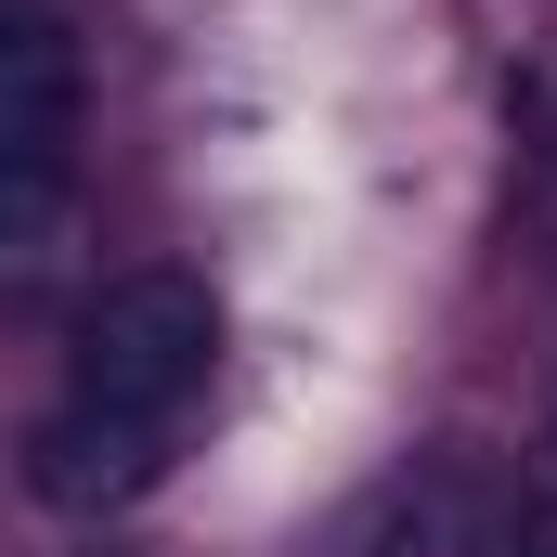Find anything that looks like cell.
<instances>
[{"instance_id":"1","label":"cell","mask_w":557,"mask_h":557,"mask_svg":"<svg viewBox=\"0 0 557 557\" xmlns=\"http://www.w3.org/2000/svg\"><path fill=\"white\" fill-rule=\"evenodd\" d=\"M221 363V298L195 273H117L78 311V403L104 416H182Z\"/></svg>"},{"instance_id":"2","label":"cell","mask_w":557,"mask_h":557,"mask_svg":"<svg viewBox=\"0 0 557 557\" xmlns=\"http://www.w3.org/2000/svg\"><path fill=\"white\" fill-rule=\"evenodd\" d=\"M480 519H493L480 454H467V441H428L403 467H376V480L311 532V557H480Z\"/></svg>"},{"instance_id":"3","label":"cell","mask_w":557,"mask_h":557,"mask_svg":"<svg viewBox=\"0 0 557 557\" xmlns=\"http://www.w3.org/2000/svg\"><path fill=\"white\" fill-rule=\"evenodd\" d=\"M169 480V416H104V403H52L26 428V493L65 506V519H104V506H143Z\"/></svg>"},{"instance_id":"4","label":"cell","mask_w":557,"mask_h":557,"mask_svg":"<svg viewBox=\"0 0 557 557\" xmlns=\"http://www.w3.org/2000/svg\"><path fill=\"white\" fill-rule=\"evenodd\" d=\"M78 26L0 0V156H78Z\"/></svg>"},{"instance_id":"5","label":"cell","mask_w":557,"mask_h":557,"mask_svg":"<svg viewBox=\"0 0 557 557\" xmlns=\"http://www.w3.org/2000/svg\"><path fill=\"white\" fill-rule=\"evenodd\" d=\"M78 234V156H0V273H52Z\"/></svg>"},{"instance_id":"6","label":"cell","mask_w":557,"mask_h":557,"mask_svg":"<svg viewBox=\"0 0 557 557\" xmlns=\"http://www.w3.org/2000/svg\"><path fill=\"white\" fill-rule=\"evenodd\" d=\"M493 557H557V493H532V506L493 532Z\"/></svg>"}]
</instances>
